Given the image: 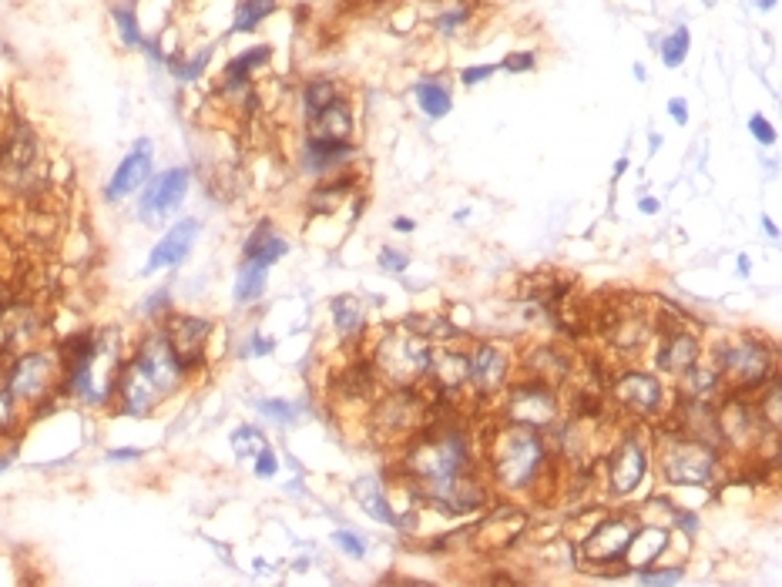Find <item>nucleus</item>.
Returning <instances> with one entry per match:
<instances>
[{"label":"nucleus","instance_id":"nucleus-14","mask_svg":"<svg viewBox=\"0 0 782 587\" xmlns=\"http://www.w3.org/2000/svg\"><path fill=\"white\" fill-rule=\"evenodd\" d=\"M611 396L621 410L635 413V416H652L662 406V383L648 373H638V369H628L621 373L615 383H611Z\"/></svg>","mask_w":782,"mask_h":587},{"label":"nucleus","instance_id":"nucleus-53","mask_svg":"<svg viewBox=\"0 0 782 587\" xmlns=\"http://www.w3.org/2000/svg\"><path fill=\"white\" fill-rule=\"evenodd\" d=\"M393 229H397V232H413V222L410 219H397V222H393Z\"/></svg>","mask_w":782,"mask_h":587},{"label":"nucleus","instance_id":"nucleus-42","mask_svg":"<svg viewBox=\"0 0 782 587\" xmlns=\"http://www.w3.org/2000/svg\"><path fill=\"white\" fill-rule=\"evenodd\" d=\"M749 131L756 135L759 145H776V128H772L766 118H759V115L749 118Z\"/></svg>","mask_w":782,"mask_h":587},{"label":"nucleus","instance_id":"nucleus-30","mask_svg":"<svg viewBox=\"0 0 782 587\" xmlns=\"http://www.w3.org/2000/svg\"><path fill=\"white\" fill-rule=\"evenodd\" d=\"M417 101H420V108L427 111L430 118L450 115V91L444 88V81L423 78V81L417 84Z\"/></svg>","mask_w":782,"mask_h":587},{"label":"nucleus","instance_id":"nucleus-16","mask_svg":"<svg viewBox=\"0 0 782 587\" xmlns=\"http://www.w3.org/2000/svg\"><path fill=\"white\" fill-rule=\"evenodd\" d=\"M162 333L168 336V343H172L178 359H182V366L192 373V369L202 363V349H205V339L212 333V326L195 316H172Z\"/></svg>","mask_w":782,"mask_h":587},{"label":"nucleus","instance_id":"nucleus-5","mask_svg":"<svg viewBox=\"0 0 782 587\" xmlns=\"http://www.w3.org/2000/svg\"><path fill=\"white\" fill-rule=\"evenodd\" d=\"M4 390L14 396L21 410L44 406L61 390V356L58 349L31 346L11 359L4 373Z\"/></svg>","mask_w":782,"mask_h":587},{"label":"nucleus","instance_id":"nucleus-24","mask_svg":"<svg viewBox=\"0 0 782 587\" xmlns=\"http://www.w3.org/2000/svg\"><path fill=\"white\" fill-rule=\"evenodd\" d=\"M356 151L350 141H333V138H306L303 148V168L306 172H329V168L343 165L346 158H353Z\"/></svg>","mask_w":782,"mask_h":587},{"label":"nucleus","instance_id":"nucleus-19","mask_svg":"<svg viewBox=\"0 0 782 587\" xmlns=\"http://www.w3.org/2000/svg\"><path fill=\"white\" fill-rule=\"evenodd\" d=\"M699 356H702L699 339L692 333H685V329H672V333H665L662 343H658L655 366L662 369V373L685 376L695 363H699Z\"/></svg>","mask_w":782,"mask_h":587},{"label":"nucleus","instance_id":"nucleus-39","mask_svg":"<svg viewBox=\"0 0 782 587\" xmlns=\"http://www.w3.org/2000/svg\"><path fill=\"white\" fill-rule=\"evenodd\" d=\"M259 413L269 416V420H276V423H292V420H296V410H292V403H286V400H262Z\"/></svg>","mask_w":782,"mask_h":587},{"label":"nucleus","instance_id":"nucleus-52","mask_svg":"<svg viewBox=\"0 0 782 587\" xmlns=\"http://www.w3.org/2000/svg\"><path fill=\"white\" fill-rule=\"evenodd\" d=\"M749 269H752V259L749 255H739V276H749Z\"/></svg>","mask_w":782,"mask_h":587},{"label":"nucleus","instance_id":"nucleus-2","mask_svg":"<svg viewBox=\"0 0 782 587\" xmlns=\"http://www.w3.org/2000/svg\"><path fill=\"white\" fill-rule=\"evenodd\" d=\"M548 443L541 430L521 423H507L497 433H491V447H487V467L491 477L504 490H531L548 470Z\"/></svg>","mask_w":782,"mask_h":587},{"label":"nucleus","instance_id":"nucleus-48","mask_svg":"<svg viewBox=\"0 0 782 587\" xmlns=\"http://www.w3.org/2000/svg\"><path fill=\"white\" fill-rule=\"evenodd\" d=\"M460 21H464V11H457V14H444V17H440V31H444V34H454V27L460 24Z\"/></svg>","mask_w":782,"mask_h":587},{"label":"nucleus","instance_id":"nucleus-1","mask_svg":"<svg viewBox=\"0 0 782 587\" xmlns=\"http://www.w3.org/2000/svg\"><path fill=\"white\" fill-rule=\"evenodd\" d=\"M188 369L168 343L162 329L148 333L138 343L135 356L118 369L115 383V403L125 416H148L155 413V406L168 400L178 386L185 383Z\"/></svg>","mask_w":782,"mask_h":587},{"label":"nucleus","instance_id":"nucleus-43","mask_svg":"<svg viewBox=\"0 0 782 587\" xmlns=\"http://www.w3.org/2000/svg\"><path fill=\"white\" fill-rule=\"evenodd\" d=\"M407 255H403V252H393V249H383L380 252V265H383V269L386 272H403V269H407Z\"/></svg>","mask_w":782,"mask_h":587},{"label":"nucleus","instance_id":"nucleus-47","mask_svg":"<svg viewBox=\"0 0 782 587\" xmlns=\"http://www.w3.org/2000/svg\"><path fill=\"white\" fill-rule=\"evenodd\" d=\"M668 115H672V121H678V125H685V121H689V104L682 98H672L668 101Z\"/></svg>","mask_w":782,"mask_h":587},{"label":"nucleus","instance_id":"nucleus-32","mask_svg":"<svg viewBox=\"0 0 782 587\" xmlns=\"http://www.w3.org/2000/svg\"><path fill=\"white\" fill-rule=\"evenodd\" d=\"M111 17H115V24H118L121 41H125L128 47H145V37H141L135 7H131V4H115V7H111Z\"/></svg>","mask_w":782,"mask_h":587},{"label":"nucleus","instance_id":"nucleus-15","mask_svg":"<svg viewBox=\"0 0 782 587\" xmlns=\"http://www.w3.org/2000/svg\"><path fill=\"white\" fill-rule=\"evenodd\" d=\"M423 413H427V403H420L417 396H410V390H397L390 400L380 403V430H386L390 437H413V433L423 430Z\"/></svg>","mask_w":782,"mask_h":587},{"label":"nucleus","instance_id":"nucleus-23","mask_svg":"<svg viewBox=\"0 0 782 587\" xmlns=\"http://www.w3.org/2000/svg\"><path fill=\"white\" fill-rule=\"evenodd\" d=\"M668 551V530L665 527H638L635 537H631L628 551H625V564L631 571H642V567H652L658 557Z\"/></svg>","mask_w":782,"mask_h":587},{"label":"nucleus","instance_id":"nucleus-27","mask_svg":"<svg viewBox=\"0 0 782 587\" xmlns=\"http://www.w3.org/2000/svg\"><path fill=\"white\" fill-rule=\"evenodd\" d=\"M527 366H531L534 380H544V383H561L571 369L568 356L558 353V349H534V353L527 356Z\"/></svg>","mask_w":782,"mask_h":587},{"label":"nucleus","instance_id":"nucleus-18","mask_svg":"<svg viewBox=\"0 0 782 587\" xmlns=\"http://www.w3.org/2000/svg\"><path fill=\"white\" fill-rule=\"evenodd\" d=\"M195 239H199V219L175 222L172 229L162 235V242H158L152 249V255H148L145 276H152V272H158V269H172V265L185 262L188 252H192Z\"/></svg>","mask_w":782,"mask_h":587},{"label":"nucleus","instance_id":"nucleus-54","mask_svg":"<svg viewBox=\"0 0 782 587\" xmlns=\"http://www.w3.org/2000/svg\"><path fill=\"white\" fill-rule=\"evenodd\" d=\"M756 7H762V11H769V7H776V0H752Z\"/></svg>","mask_w":782,"mask_h":587},{"label":"nucleus","instance_id":"nucleus-41","mask_svg":"<svg viewBox=\"0 0 782 587\" xmlns=\"http://www.w3.org/2000/svg\"><path fill=\"white\" fill-rule=\"evenodd\" d=\"M276 473H279V460H276V453H272L269 447H262V450L256 453V477L269 480V477H276Z\"/></svg>","mask_w":782,"mask_h":587},{"label":"nucleus","instance_id":"nucleus-45","mask_svg":"<svg viewBox=\"0 0 782 587\" xmlns=\"http://www.w3.org/2000/svg\"><path fill=\"white\" fill-rule=\"evenodd\" d=\"M507 71H531L534 68V54H511V58L504 61Z\"/></svg>","mask_w":782,"mask_h":587},{"label":"nucleus","instance_id":"nucleus-9","mask_svg":"<svg viewBox=\"0 0 782 587\" xmlns=\"http://www.w3.org/2000/svg\"><path fill=\"white\" fill-rule=\"evenodd\" d=\"M504 416L507 423H521V426H534V430H548V426L558 420V396H554L551 383L544 380H521L511 386L504 403Z\"/></svg>","mask_w":782,"mask_h":587},{"label":"nucleus","instance_id":"nucleus-36","mask_svg":"<svg viewBox=\"0 0 782 587\" xmlns=\"http://www.w3.org/2000/svg\"><path fill=\"white\" fill-rule=\"evenodd\" d=\"M329 101H336V84L333 81H313L306 84V115H313V111L326 108Z\"/></svg>","mask_w":782,"mask_h":587},{"label":"nucleus","instance_id":"nucleus-4","mask_svg":"<svg viewBox=\"0 0 782 587\" xmlns=\"http://www.w3.org/2000/svg\"><path fill=\"white\" fill-rule=\"evenodd\" d=\"M376 376H383L393 390H410L427 376L430 366V339L410 326H393L373 353Z\"/></svg>","mask_w":782,"mask_h":587},{"label":"nucleus","instance_id":"nucleus-12","mask_svg":"<svg viewBox=\"0 0 782 587\" xmlns=\"http://www.w3.org/2000/svg\"><path fill=\"white\" fill-rule=\"evenodd\" d=\"M648 473V447L638 437H625L608 457V490L615 497H628L642 487Z\"/></svg>","mask_w":782,"mask_h":587},{"label":"nucleus","instance_id":"nucleus-8","mask_svg":"<svg viewBox=\"0 0 782 587\" xmlns=\"http://www.w3.org/2000/svg\"><path fill=\"white\" fill-rule=\"evenodd\" d=\"M417 494L447 517L470 514V510H480L487 504V487L477 477H470V470L454 473V477L417 480Z\"/></svg>","mask_w":782,"mask_h":587},{"label":"nucleus","instance_id":"nucleus-3","mask_svg":"<svg viewBox=\"0 0 782 587\" xmlns=\"http://www.w3.org/2000/svg\"><path fill=\"white\" fill-rule=\"evenodd\" d=\"M407 470L413 480H437L474 470L470 433L460 426H437V430L423 426L407 447Z\"/></svg>","mask_w":782,"mask_h":587},{"label":"nucleus","instance_id":"nucleus-21","mask_svg":"<svg viewBox=\"0 0 782 587\" xmlns=\"http://www.w3.org/2000/svg\"><path fill=\"white\" fill-rule=\"evenodd\" d=\"M353 497H356V504H360L373 520L390 524V527H400V514L393 510L390 494H386V487H383L380 477H360L353 484Z\"/></svg>","mask_w":782,"mask_h":587},{"label":"nucleus","instance_id":"nucleus-56","mask_svg":"<svg viewBox=\"0 0 782 587\" xmlns=\"http://www.w3.org/2000/svg\"><path fill=\"white\" fill-rule=\"evenodd\" d=\"M7 467H11V453H4V457H0V473H4Z\"/></svg>","mask_w":782,"mask_h":587},{"label":"nucleus","instance_id":"nucleus-25","mask_svg":"<svg viewBox=\"0 0 782 587\" xmlns=\"http://www.w3.org/2000/svg\"><path fill=\"white\" fill-rule=\"evenodd\" d=\"M269 54H272L269 44H259V47H249V51L235 54V58L225 64V71H222V88L225 91L246 88V84L252 81V71L262 68V64L269 61Z\"/></svg>","mask_w":782,"mask_h":587},{"label":"nucleus","instance_id":"nucleus-26","mask_svg":"<svg viewBox=\"0 0 782 587\" xmlns=\"http://www.w3.org/2000/svg\"><path fill=\"white\" fill-rule=\"evenodd\" d=\"M286 252H289L286 239L272 232V225H269V222H262L259 229L246 239V259H252V262L272 265L276 259H282V255H286Z\"/></svg>","mask_w":782,"mask_h":587},{"label":"nucleus","instance_id":"nucleus-28","mask_svg":"<svg viewBox=\"0 0 782 587\" xmlns=\"http://www.w3.org/2000/svg\"><path fill=\"white\" fill-rule=\"evenodd\" d=\"M266 269H269V265L246 259V265H242V272H239V279H235V302H242V306H246V302H256L262 296V289H266Z\"/></svg>","mask_w":782,"mask_h":587},{"label":"nucleus","instance_id":"nucleus-20","mask_svg":"<svg viewBox=\"0 0 782 587\" xmlns=\"http://www.w3.org/2000/svg\"><path fill=\"white\" fill-rule=\"evenodd\" d=\"M427 376L437 383L440 393H460L467 390V353L457 349H430V366Z\"/></svg>","mask_w":782,"mask_h":587},{"label":"nucleus","instance_id":"nucleus-11","mask_svg":"<svg viewBox=\"0 0 782 587\" xmlns=\"http://www.w3.org/2000/svg\"><path fill=\"white\" fill-rule=\"evenodd\" d=\"M188 185H192V172L188 168H168L158 178L148 182V188L138 198V215L145 225H158L165 222L168 215L175 212L178 205L185 202Z\"/></svg>","mask_w":782,"mask_h":587},{"label":"nucleus","instance_id":"nucleus-44","mask_svg":"<svg viewBox=\"0 0 782 587\" xmlns=\"http://www.w3.org/2000/svg\"><path fill=\"white\" fill-rule=\"evenodd\" d=\"M494 71H497L494 64H480V68H467L464 74H460V81H464V84H477V81L491 78Z\"/></svg>","mask_w":782,"mask_h":587},{"label":"nucleus","instance_id":"nucleus-46","mask_svg":"<svg viewBox=\"0 0 782 587\" xmlns=\"http://www.w3.org/2000/svg\"><path fill=\"white\" fill-rule=\"evenodd\" d=\"M165 306H168V289H158L155 296L145 302V316H158Z\"/></svg>","mask_w":782,"mask_h":587},{"label":"nucleus","instance_id":"nucleus-31","mask_svg":"<svg viewBox=\"0 0 782 587\" xmlns=\"http://www.w3.org/2000/svg\"><path fill=\"white\" fill-rule=\"evenodd\" d=\"M333 319H336V329L343 336L360 333V329H363V302L353 299V296L333 299Z\"/></svg>","mask_w":782,"mask_h":587},{"label":"nucleus","instance_id":"nucleus-55","mask_svg":"<svg viewBox=\"0 0 782 587\" xmlns=\"http://www.w3.org/2000/svg\"><path fill=\"white\" fill-rule=\"evenodd\" d=\"M648 148H652V151L662 148V135H652V141H648Z\"/></svg>","mask_w":782,"mask_h":587},{"label":"nucleus","instance_id":"nucleus-17","mask_svg":"<svg viewBox=\"0 0 782 587\" xmlns=\"http://www.w3.org/2000/svg\"><path fill=\"white\" fill-rule=\"evenodd\" d=\"M148 175H152V141L141 138L138 145L125 155V162L118 165V172L111 175V182L105 188V198L108 202L128 198L131 192H138V188L148 182Z\"/></svg>","mask_w":782,"mask_h":587},{"label":"nucleus","instance_id":"nucleus-38","mask_svg":"<svg viewBox=\"0 0 782 587\" xmlns=\"http://www.w3.org/2000/svg\"><path fill=\"white\" fill-rule=\"evenodd\" d=\"M333 544H336L343 554H350L353 561L366 557V537L356 534V530H333Z\"/></svg>","mask_w":782,"mask_h":587},{"label":"nucleus","instance_id":"nucleus-51","mask_svg":"<svg viewBox=\"0 0 782 587\" xmlns=\"http://www.w3.org/2000/svg\"><path fill=\"white\" fill-rule=\"evenodd\" d=\"M7 302H11V289H7V282L0 279V309H4Z\"/></svg>","mask_w":782,"mask_h":587},{"label":"nucleus","instance_id":"nucleus-22","mask_svg":"<svg viewBox=\"0 0 782 587\" xmlns=\"http://www.w3.org/2000/svg\"><path fill=\"white\" fill-rule=\"evenodd\" d=\"M306 118H309V138L350 141V135H353V115L343 101H329L326 108H319Z\"/></svg>","mask_w":782,"mask_h":587},{"label":"nucleus","instance_id":"nucleus-10","mask_svg":"<svg viewBox=\"0 0 782 587\" xmlns=\"http://www.w3.org/2000/svg\"><path fill=\"white\" fill-rule=\"evenodd\" d=\"M638 530V520L631 514H608L601 517L595 527L588 530V537L581 541V557L588 564H621L625 561V551Z\"/></svg>","mask_w":782,"mask_h":587},{"label":"nucleus","instance_id":"nucleus-13","mask_svg":"<svg viewBox=\"0 0 782 587\" xmlns=\"http://www.w3.org/2000/svg\"><path fill=\"white\" fill-rule=\"evenodd\" d=\"M507 369H511V359L501 346L480 343L467 353V386L477 396H494L507 386Z\"/></svg>","mask_w":782,"mask_h":587},{"label":"nucleus","instance_id":"nucleus-37","mask_svg":"<svg viewBox=\"0 0 782 587\" xmlns=\"http://www.w3.org/2000/svg\"><path fill=\"white\" fill-rule=\"evenodd\" d=\"M205 64H209V51H199V54H195V58L192 61H168V68H172V74H175V78L178 81H195V78H199V74L205 71Z\"/></svg>","mask_w":782,"mask_h":587},{"label":"nucleus","instance_id":"nucleus-49","mask_svg":"<svg viewBox=\"0 0 782 587\" xmlns=\"http://www.w3.org/2000/svg\"><path fill=\"white\" fill-rule=\"evenodd\" d=\"M141 450H108V460H138Z\"/></svg>","mask_w":782,"mask_h":587},{"label":"nucleus","instance_id":"nucleus-35","mask_svg":"<svg viewBox=\"0 0 782 587\" xmlns=\"http://www.w3.org/2000/svg\"><path fill=\"white\" fill-rule=\"evenodd\" d=\"M21 406L7 390H0V437H11V433L21 426Z\"/></svg>","mask_w":782,"mask_h":587},{"label":"nucleus","instance_id":"nucleus-50","mask_svg":"<svg viewBox=\"0 0 782 587\" xmlns=\"http://www.w3.org/2000/svg\"><path fill=\"white\" fill-rule=\"evenodd\" d=\"M638 208H642L645 215H652V212H658L662 205H658V198H642V205H638Z\"/></svg>","mask_w":782,"mask_h":587},{"label":"nucleus","instance_id":"nucleus-6","mask_svg":"<svg viewBox=\"0 0 782 587\" xmlns=\"http://www.w3.org/2000/svg\"><path fill=\"white\" fill-rule=\"evenodd\" d=\"M719 376L732 390H762L776 376V353L766 339L742 336L719 349Z\"/></svg>","mask_w":782,"mask_h":587},{"label":"nucleus","instance_id":"nucleus-7","mask_svg":"<svg viewBox=\"0 0 782 587\" xmlns=\"http://www.w3.org/2000/svg\"><path fill=\"white\" fill-rule=\"evenodd\" d=\"M719 470V457H715L712 443H702L695 437H682L675 433L662 450V473L668 484L675 487H709Z\"/></svg>","mask_w":782,"mask_h":587},{"label":"nucleus","instance_id":"nucleus-40","mask_svg":"<svg viewBox=\"0 0 782 587\" xmlns=\"http://www.w3.org/2000/svg\"><path fill=\"white\" fill-rule=\"evenodd\" d=\"M638 581L642 584H678L685 577L682 567H668V571H652V567H642V571H635Z\"/></svg>","mask_w":782,"mask_h":587},{"label":"nucleus","instance_id":"nucleus-34","mask_svg":"<svg viewBox=\"0 0 782 587\" xmlns=\"http://www.w3.org/2000/svg\"><path fill=\"white\" fill-rule=\"evenodd\" d=\"M685 54H689V31L678 27V31H672L662 41V61L668 64V68H678V64L685 61Z\"/></svg>","mask_w":782,"mask_h":587},{"label":"nucleus","instance_id":"nucleus-57","mask_svg":"<svg viewBox=\"0 0 782 587\" xmlns=\"http://www.w3.org/2000/svg\"><path fill=\"white\" fill-rule=\"evenodd\" d=\"M762 225H766V232L772 235V239H776V235H779V229H776V225H772L769 219H766V222H762Z\"/></svg>","mask_w":782,"mask_h":587},{"label":"nucleus","instance_id":"nucleus-33","mask_svg":"<svg viewBox=\"0 0 782 587\" xmlns=\"http://www.w3.org/2000/svg\"><path fill=\"white\" fill-rule=\"evenodd\" d=\"M262 447H266V440H262V433L256 430V426H239V430L232 433V450H235V457L249 460V457H256Z\"/></svg>","mask_w":782,"mask_h":587},{"label":"nucleus","instance_id":"nucleus-29","mask_svg":"<svg viewBox=\"0 0 782 587\" xmlns=\"http://www.w3.org/2000/svg\"><path fill=\"white\" fill-rule=\"evenodd\" d=\"M276 11V0H242L235 7V21H232V34H249L266 21V17Z\"/></svg>","mask_w":782,"mask_h":587}]
</instances>
